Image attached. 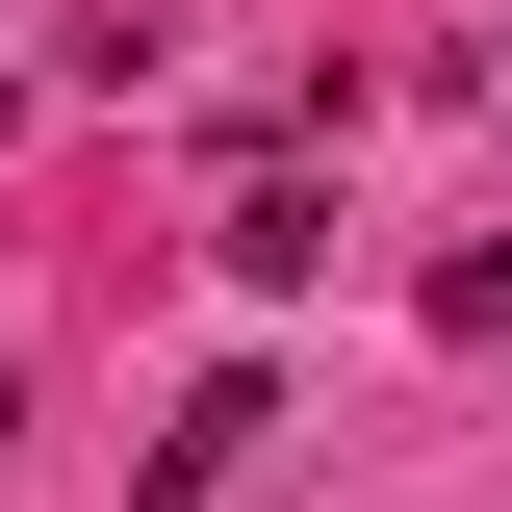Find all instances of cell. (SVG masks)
Listing matches in <instances>:
<instances>
[{
  "mask_svg": "<svg viewBox=\"0 0 512 512\" xmlns=\"http://www.w3.org/2000/svg\"><path fill=\"white\" fill-rule=\"evenodd\" d=\"M205 256H231V282H333V180H231Z\"/></svg>",
  "mask_w": 512,
  "mask_h": 512,
  "instance_id": "cell-1",
  "label": "cell"
},
{
  "mask_svg": "<svg viewBox=\"0 0 512 512\" xmlns=\"http://www.w3.org/2000/svg\"><path fill=\"white\" fill-rule=\"evenodd\" d=\"M436 333H461V359L512 333V231H461V256H436Z\"/></svg>",
  "mask_w": 512,
  "mask_h": 512,
  "instance_id": "cell-2",
  "label": "cell"
}]
</instances>
